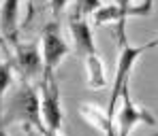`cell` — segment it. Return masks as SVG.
I'll use <instances>...</instances> for the list:
<instances>
[{
  "label": "cell",
  "instance_id": "cell-7",
  "mask_svg": "<svg viewBox=\"0 0 158 136\" xmlns=\"http://www.w3.org/2000/svg\"><path fill=\"white\" fill-rule=\"evenodd\" d=\"M13 49H15L13 64H15V68L22 70L24 79L32 81V79H36V77H43L45 66H43L41 47H36V45H17V47H13Z\"/></svg>",
  "mask_w": 158,
  "mask_h": 136
},
{
  "label": "cell",
  "instance_id": "cell-9",
  "mask_svg": "<svg viewBox=\"0 0 158 136\" xmlns=\"http://www.w3.org/2000/svg\"><path fill=\"white\" fill-rule=\"evenodd\" d=\"M17 32H19V0H2L0 6V34L9 45L17 47Z\"/></svg>",
  "mask_w": 158,
  "mask_h": 136
},
{
  "label": "cell",
  "instance_id": "cell-21",
  "mask_svg": "<svg viewBox=\"0 0 158 136\" xmlns=\"http://www.w3.org/2000/svg\"><path fill=\"white\" fill-rule=\"evenodd\" d=\"M0 49H2V45H0Z\"/></svg>",
  "mask_w": 158,
  "mask_h": 136
},
{
  "label": "cell",
  "instance_id": "cell-15",
  "mask_svg": "<svg viewBox=\"0 0 158 136\" xmlns=\"http://www.w3.org/2000/svg\"><path fill=\"white\" fill-rule=\"evenodd\" d=\"M113 4H118V6H132V0H113Z\"/></svg>",
  "mask_w": 158,
  "mask_h": 136
},
{
  "label": "cell",
  "instance_id": "cell-14",
  "mask_svg": "<svg viewBox=\"0 0 158 136\" xmlns=\"http://www.w3.org/2000/svg\"><path fill=\"white\" fill-rule=\"evenodd\" d=\"M69 2L71 0H49V6H52V15L53 19H60V15H62V11L69 6Z\"/></svg>",
  "mask_w": 158,
  "mask_h": 136
},
{
  "label": "cell",
  "instance_id": "cell-1",
  "mask_svg": "<svg viewBox=\"0 0 158 136\" xmlns=\"http://www.w3.org/2000/svg\"><path fill=\"white\" fill-rule=\"evenodd\" d=\"M154 47H158V38L145 43V45H139V47H135L131 43L122 45V51H120V57H118V68H115V79H113V89H111V96H109V109H107L109 117H113L118 113V107L122 102V94L131 85V72L135 62L145 51H150Z\"/></svg>",
  "mask_w": 158,
  "mask_h": 136
},
{
  "label": "cell",
  "instance_id": "cell-20",
  "mask_svg": "<svg viewBox=\"0 0 158 136\" xmlns=\"http://www.w3.org/2000/svg\"><path fill=\"white\" fill-rule=\"evenodd\" d=\"M152 136H158V132H156V134H152Z\"/></svg>",
  "mask_w": 158,
  "mask_h": 136
},
{
  "label": "cell",
  "instance_id": "cell-6",
  "mask_svg": "<svg viewBox=\"0 0 158 136\" xmlns=\"http://www.w3.org/2000/svg\"><path fill=\"white\" fill-rule=\"evenodd\" d=\"M115 121H118V136H131V132L139 126V123H148V126H154L156 119L150 111L141 109L132 102L131 91L124 89L122 94V102L118 107V113H115Z\"/></svg>",
  "mask_w": 158,
  "mask_h": 136
},
{
  "label": "cell",
  "instance_id": "cell-12",
  "mask_svg": "<svg viewBox=\"0 0 158 136\" xmlns=\"http://www.w3.org/2000/svg\"><path fill=\"white\" fill-rule=\"evenodd\" d=\"M103 6L101 0H75V9H73V17H81V19H88L92 17L98 9Z\"/></svg>",
  "mask_w": 158,
  "mask_h": 136
},
{
  "label": "cell",
  "instance_id": "cell-11",
  "mask_svg": "<svg viewBox=\"0 0 158 136\" xmlns=\"http://www.w3.org/2000/svg\"><path fill=\"white\" fill-rule=\"evenodd\" d=\"M83 62H85V70H88V83H90V87L103 89V87H105V66H103L101 55L98 53L88 55Z\"/></svg>",
  "mask_w": 158,
  "mask_h": 136
},
{
  "label": "cell",
  "instance_id": "cell-5",
  "mask_svg": "<svg viewBox=\"0 0 158 136\" xmlns=\"http://www.w3.org/2000/svg\"><path fill=\"white\" fill-rule=\"evenodd\" d=\"M69 45L60 34V19H52L45 24L41 32V55H43V75H56V68L62 64V60L69 55Z\"/></svg>",
  "mask_w": 158,
  "mask_h": 136
},
{
  "label": "cell",
  "instance_id": "cell-8",
  "mask_svg": "<svg viewBox=\"0 0 158 136\" xmlns=\"http://www.w3.org/2000/svg\"><path fill=\"white\" fill-rule=\"evenodd\" d=\"M69 28H71V36H73V45H75V51L81 60H85L88 55L98 53L96 49V43H94V34H92V28L88 24V19H81V17H69Z\"/></svg>",
  "mask_w": 158,
  "mask_h": 136
},
{
  "label": "cell",
  "instance_id": "cell-10",
  "mask_svg": "<svg viewBox=\"0 0 158 136\" xmlns=\"http://www.w3.org/2000/svg\"><path fill=\"white\" fill-rule=\"evenodd\" d=\"M81 115L85 117V121L90 126H94L103 134L113 132V117H109L107 111H98V109H94V107H90V104H83L81 107Z\"/></svg>",
  "mask_w": 158,
  "mask_h": 136
},
{
  "label": "cell",
  "instance_id": "cell-13",
  "mask_svg": "<svg viewBox=\"0 0 158 136\" xmlns=\"http://www.w3.org/2000/svg\"><path fill=\"white\" fill-rule=\"evenodd\" d=\"M13 68H15L13 60H6L0 64V107H2V98H4V94L11 85V79H13Z\"/></svg>",
  "mask_w": 158,
  "mask_h": 136
},
{
  "label": "cell",
  "instance_id": "cell-4",
  "mask_svg": "<svg viewBox=\"0 0 158 136\" xmlns=\"http://www.w3.org/2000/svg\"><path fill=\"white\" fill-rule=\"evenodd\" d=\"M39 98H41V119L45 136H58L62 128L64 113L60 107V87L56 81V75H43L39 83Z\"/></svg>",
  "mask_w": 158,
  "mask_h": 136
},
{
  "label": "cell",
  "instance_id": "cell-3",
  "mask_svg": "<svg viewBox=\"0 0 158 136\" xmlns=\"http://www.w3.org/2000/svg\"><path fill=\"white\" fill-rule=\"evenodd\" d=\"M154 9V2L152 0H143L139 4H132V6H118V4H107L101 6L92 19L96 26H103V24H115V41L118 45H126V21L128 17H148Z\"/></svg>",
  "mask_w": 158,
  "mask_h": 136
},
{
  "label": "cell",
  "instance_id": "cell-16",
  "mask_svg": "<svg viewBox=\"0 0 158 136\" xmlns=\"http://www.w3.org/2000/svg\"><path fill=\"white\" fill-rule=\"evenodd\" d=\"M24 130H26V134H28V136H39L36 132H34V128H24Z\"/></svg>",
  "mask_w": 158,
  "mask_h": 136
},
{
  "label": "cell",
  "instance_id": "cell-18",
  "mask_svg": "<svg viewBox=\"0 0 158 136\" xmlns=\"http://www.w3.org/2000/svg\"><path fill=\"white\" fill-rule=\"evenodd\" d=\"M0 45H2V49H6V43H4V38H2V34H0Z\"/></svg>",
  "mask_w": 158,
  "mask_h": 136
},
{
  "label": "cell",
  "instance_id": "cell-19",
  "mask_svg": "<svg viewBox=\"0 0 158 136\" xmlns=\"http://www.w3.org/2000/svg\"><path fill=\"white\" fill-rule=\"evenodd\" d=\"M105 136H118V134H115V132H109V134H105Z\"/></svg>",
  "mask_w": 158,
  "mask_h": 136
},
{
  "label": "cell",
  "instance_id": "cell-17",
  "mask_svg": "<svg viewBox=\"0 0 158 136\" xmlns=\"http://www.w3.org/2000/svg\"><path fill=\"white\" fill-rule=\"evenodd\" d=\"M0 136H6V132H4V126H2V121H0Z\"/></svg>",
  "mask_w": 158,
  "mask_h": 136
},
{
  "label": "cell",
  "instance_id": "cell-2",
  "mask_svg": "<svg viewBox=\"0 0 158 136\" xmlns=\"http://www.w3.org/2000/svg\"><path fill=\"white\" fill-rule=\"evenodd\" d=\"M4 121H17L24 128H34L41 134H45L43 119H41V98H39V91H36L34 85L28 83V85H22L15 91L13 102H11V107L4 115Z\"/></svg>",
  "mask_w": 158,
  "mask_h": 136
}]
</instances>
